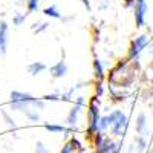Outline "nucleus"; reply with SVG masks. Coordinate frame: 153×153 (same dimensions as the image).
Segmentation results:
<instances>
[{
	"label": "nucleus",
	"mask_w": 153,
	"mask_h": 153,
	"mask_svg": "<svg viewBox=\"0 0 153 153\" xmlns=\"http://www.w3.org/2000/svg\"><path fill=\"white\" fill-rule=\"evenodd\" d=\"M139 74V60L132 61L127 57L120 58L112 68L107 71V84L118 86V87H127L130 89Z\"/></svg>",
	"instance_id": "obj_1"
},
{
	"label": "nucleus",
	"mask_w": 153,
	"mask_h": 153,
	"mask_svg": "<svg viewBox=\"0 0 153 153\" xmlns=\"http://www.w3.org/2000/svg\"><path fill=\"white\" fill-rule=\"evenodd\" d=\"M29 107L42 112L46 109V101L43 98H35L34 95L23 91H12L9 95V109L12 112H25Z\"/></svg>",
	"instance_id": "obj_2"
},
{
	"label": "nucleus",
	"mask_w": 153,
	"mask_h": 153,
	"mask_svg": "<svg viewBox=\"0 0 153 153\" xmlns=\"http://www.w3.org/2000/svg\"><path fill=\"white\" fill-rule=\"evenodd\" d=\"M101 118V98L92 95L87 101V107H86V138L91 139L100 132L98 130V123Z\"/></svg>",
	"instance_id": "obj_3"
},
{
	"label": "nucleus",
	"mask_w": 153,
	"mask_h": 153,
	"mask_svg": "<svg viewBox=\"0 0 153 153\" xmlns=\"http://www.w3.org/2000/svg\"><path fill=\"white\" fill-rule=\"evenodd\" d=\"M107 118H109V124H110V135L113 138H124L127 127H129V117L121 110V109H113L110 112H107Z\"/></svg>",
	"instance_id": "obj_4"
},
{
	"label": "nucleus",
	"mask_w": 153,
	"mask_h": 153,
	"mask_svg": "<svg viewBox=\"0 0 153 153\" xmlns=\"http://www.w3.org/2000/svg\"><path fill=\"white\" fill-rule=\"evenodd\" d=\"M87 101L89 98H86L84 95H76L75 100L72 101V107L68 112L66 117V126L71 127V129L76 130L78 129V123H80V117L83 113V109L87 107Z\"/></svg>",
	"instance_id": "obj_5"
},
{
	"label": "nucleus",
	"mask_w": 153,
	"mask_h": 153,
	"mask_svg": "<svg viewBox=\"0 0 153 153\" xmlns=\"http://www.w3.org/2000/svg\"><path fill=\"white\" fill-rule=\"evenodd\" d=\"M150 45V34L147 32H143L136 35L133 40L130 42V46L129 49H127V58L132 60V61H136L139 60V57H141V54L144 52V49H147Z\"/></svg>",
	"instance_id": "obj_6"
},
{
	"label": "nucleus",
	"mask_w": 153,
	"mask_h": 153,
	"mask_svg": "<svg viewBox=\"0 0 153 153\" xmlns=\"http://www.w3.org/2000/svg\"><path fill=\"white\" fill-rule=\"evenodd\" d=\"M132 12H133V20H135L136 28H144L147 22V14H149L147 0H136Z\"/></svg>",
	"instance_id": "obj_7"
},
{
	"label": "nucleus",
	"mask_w": 153,
	"mask_h": 153,
	"mask_svg": "<svg viewBox=\"0 0 153 153\" xmlns=\"http://www.w3.org/2000/svg\"><path fill=\"white\" fill-rule=\"evenodd\" d=\"M107 94H109V98L112 103H124V101L132 95L130 89L127 87H118V86H112V84H107Z\"/></svg>",
	"instance_id": "obj_8"
},
{
	"label": "nucleus",
	"mask_w": 153,
	"mask_h": 153,
	"mask_svg": "<svg viewBox=\"0 0 153 153\" xmlns=\"http://www.w3.org/2000/svg\"><path fill=\"white\" fill-rule=\"evenodd\" d=\"M110 65L106 63L104 60L98 58L97 55L94 57L92 61V74H94V81H106L107 78V68ZM112 68V66H110Z\"/></svg>",
	"instance_id": "obj_9"
},
{
	"label": "nucleus",
	"mask_w": 153,
	"mask_h": 153,
	"mask_svg": "<svg viewBox=\"0 0 153 153\" xmlns=\"http://www.w3.org/2000/svg\"><path fill=\"white\" fill-rule=\"evenodd\" d=\"M68 71H69V68H68L66 60L61 58L49 68V75H51V78H54V80H61V78L66 76Z\"/></svg>",
	"instance_id": "obj_10"
},
{
	"label": "nucleus",
	"mask_w": 153,
	"mask_h": 153,
	"mask_svg": "<svg viewBox=\"0 0 153 153\" xmlns=\"http://www.w3.org/2000/svg\"><path fill=\"white\" fill-rule=\"evenodd\" d=\"M135 130L138 136L149 138V121H147V115L144 112L138 113V117L135 120Z\"/></svg>",
	"instance_id": "obj_11"
},
{
	"label": "nucleus",
	"mask_w": 153,
	"mask_h": 153,
	"mask_svg": "<svg viewBox=\"0 0 153 153\" xmlns=\"http://www.w3.org/2000/svg\"><path fill=\"white\" fill-rule=\"evenodd\" d=\"M45 130L49 133H65V136H71L75 130L71 127L65 126V124H55V123H46L45 124Z\"/></svg>",
	"instance_id": "obj_12"
},
{
	"label": "nucleus",
	"mask_w": 153,
	"mask_h": 153,
	"mask_svg": "<svg viewBox=\"0 0 153 153\" xmlns=\"http://www.w3.org/2000/svg\"><path fill=\"white\" fill-rule=\"evenodd\" d=\"M9 25L2 20L0 22V51H2V54L5 55L6 51H8V40H9Z\"/></svg>",
	"instance_id": "obj_13"
},
{
	"label": "nucleus",
	"mask_w": 153,
	"mask_h": 153,
	"mask_svg": "<svg viewBox=\"0 0 153 153\" xmlns=\"http://www.w3.org/2000/svg\"><path fill=\"white\" fill-rule=\"evenodd\" d=\"M110 141V136L107 135V133H103V132H98L92 139H91V144H92V147L95 149V152L97 150H101L103 147H106V144Z\"/></svg>",
	"instance_id": "obj_14"
},
{
	"label": "nucleus",
	"mask_w": 153,
	"mask_h": 153,
	"mask_svg": "<svg viewBox=\"0 0 153 153\" xmlns=\"http://www.w3.org/2000/svg\"><path fill=\"white\" fill-rule=\"evenodd\" d=\"M123 150V144L121 141H118V139H112L106 144V147H103L101 150H97L95 153H121Z\"/></svg>",
	"instance_id": "obj_15"
},
{
	"label": "nucleus",
	"mask_w": 153,
	"mask_h": 153,
	"mask_svg": "<svg viewBox=\"0 0 153 153\" xmlns=\"http://www.w3.org/2000/svg\"><path fill=\"white\" fill-rule=\"evenodd\" d=\"M147 141H149V138L136 136L133 144H132L130 153H146V150H147Z\"/></svg>",
	"instance_id": "obj_16"
},
{
	"label": "nucleus",
	"mask_w": 153,
	"mask_h": 153,
	"mask_svg": "<svg viewBox=\"0 0 153 153\" xmlns=\"http://www.w3.org/2000/svg\"><path fill=\"white\" fill-rule=\"evenodd\" d=\"M84 87V83H80V84H76L74 87H69L68 91L65 92H61V101H65V103H72V101L75 100L76 97V91H80V89Z\"/></svg>",
	"instance_id": "obj_17"
},
{
	"label": "nucleus",
	"mask_w": 153,
	"mask_h": 153,
	"mask_svg": "<svg viewBox=\"0 0 153 153\" xmlns=\"http://www.w3.org/2000/svg\"><path fill=\"white\" fill-rule=\"evenodd\" d=\"M43 14L49 19H54V20H61L63 19V12L57 5H49L46 8H43Z\"/></svg>",
	"instance_id": "obj_18"
},
{
	"label": "nucleus",
	"mask_w": 153,
	"mask_h": 153,
	"mask_svg": "<svg viewBox=\"0 0 153 153\" xmlns=\"http://www.w3.org/2000/svg\"><path fill=\"white\" fill-rule=\"evenodd\" d=\"M46 71V65L43 61H32L31 65L28 66V74L32 75V76H37V75H40Z\"/></svg>",
	"instance_id": "obj_19"
},
{
	"label": "nucleus",
	"mask_w": 153,
	"mask_h": 153,
	"mask_svg": "<svg viewBox=\"0 0 153 153\" xmlns=\"http://www.w3.org/2000/svg\"><path fill=\"white\" fill-rule=\"evenodd\" d=\"M49 29V22H45V20H38L35 23H32V26H31V31L38 35V34H43Z\"/></svg>",
	"instance_id": "obj_20"
},
{
	"label": "nucleus",
	"mask_w": 153,
	"mask_h": 153,
	"mask_svg": "<svg viewBox=\"0 0 153 153\" xmlns=\"http://www.w3.org/2000/svg\"><path fill=\"white\" fill-rule=\"evenodd\" d=\"M107 94L106 81H94V95L98 98H103Z\"/></svg>",
	"instance_id": "obj_21"
},
{
	"label": "nucleus",
	"mask_w": 153,
	"mask_h": 153,
	"mask_svg": "<svg viewBox=\"0 0 153 153\" xmlns=\"http://www.w3.org/2000/svg\"><path fill=\"white\" fill-rule=\"evenodd\" d=\"M23 115H25V117H26V120L31 121V123H38V121H40V112H38L37 109H34V107L26 109V110L23 112Z\"/></svg>",
	"instance_id": "obj_22"
},
{
	"label": "nucleus",
	"mask_w": 153,
	"mask_h": 153,
	"mask_svg": "<svg viewBox=\"0 0 153 153\" xmlns=\"http://www.w3.org/2000/svg\"><path fill=\"white\" fill-rule=\"evenodd\" d=\"M28 19V12H16L14 16H12V25H14L16 28H20L22 25H25Z\"/></svg>",
	"instance_id": "obj_23"
},
{
	"label": "nucleus",
	"mask_w": 153,
	"mask_h": 153,
	"mask_svg": "<svg viewBox=\"0 0 153 153\" xmlns=\"http://www.w3.org/2000/svg\"><path fill=\"white\" fill-rule=\"evenodd\" d=\"M2 118H3L5 124L9 127L11 130H16V129H17V123H16V120H14V118H12V115H11V113H8V112L2 110Z\"/></svg>",
	"instance_id": "obj_24"
},
{
	"label": "nucleus",
	"mask_w": 153,
	"mask_h": 153,
	"mask_svg": "<svg viewBox=\"0 0 153 153\" xmlns=\"http://www.w3.org/2000/svg\"><path fill=\"white\" fill-rule=\"evenodd\" d=\"M42 6V0H28L26 2V12L28 14H34L40 9Z\"/></svg>",
	"instance_id": "obj_25"
},
{
	"label": "nucleus",
	"mask_w": 153,
	"mask_h": 153,
	"mask_svg": "<svg viewBox=\"0 0 153 153\" xmlns=\"http://www.w3.org/2000/svg\"><path fill=\"white\" fill-rule=\"evenodd\" d=\"M46 103H52V101H61V94L60 92H52V94H46L45 97H42Z\"/></svg>",
	"instance_id": "obj_26"
},
{
	"label": "nucleus",
	"mask_w": 153,
	"mask_h": 153,
	"mask_svg": "<svg viewBox=\"0 0 153 153\" xmlns=\"http://www.w3.org/2000/svg\"><path fill=\"white\" fill-rule=\"evenodd\" d=\"M35 153H52V152L49 150V147L45 143L37 141V144H35Z\"/></svg>",
	"instance_id": "obj_27"
},
{
	"label": "nucleus",
	"mask_w": 153,
	"mask_h": 153,
	"mask_svg": "<svg viewBox=\"0 0 153 153\" xmlns=\"http://www.w3.org/2000/svg\"><path fill=\"white\" fill-rule=\"evenodd\" d=\"M110 8V0H98V3H97V9L100 12H104Z\"/></svg>",
	"instance_id": "obj_28"
},
{
	"label": "nucleus",
	"mask_w": 153,
	"mask_h": 153,
	"mask_svg": "<svg viewBox=\"0 0 153 153\" xmlns=\"http://www.w3.org/2000/svg\"><path fill=\"white\" fill-rule=\"evenodd\" d=\"M60 153H75V149L72 147V144L68 141L65 146L61 147V150H60Z\"/></svg>",
	"instance_id": "obj_29"
},
{
	"label": "nucleus",
	"mask_w": 153,
	"mask_h": 153,
	"mask_svg": "<svg viewBox=\"0 0 153 153\" xmlns=\"http://www.w3.org/2000/svg\"><path fill=\"white\" fill-rule=\"evenodd\" d=\"M123 2H124V8L126 9H133L135 8V3H136V0H123Z\"/></svg>",
	"instance_id": "obj_30"
},
{
	"label": "nucleus",
	"mask_w": 153,
	"mask_h": 153,
	"mask_svg": "<svg viewBox=\"0 0 153 153\" xmlns=\"http://www.w3.org/2000/svg\"><path fill=\"white\" fill-rule=\"evenodd\" d=\"M80 2H81V5H83L87 11L92 9V0H80Z\"/></svg>",
	"instance_id": "obj_31"
},
{
	"label": "nucleus",
	"mask_w": 153,
	"mask_h": 153,
	"mask_svg": "<svg viewBox=\"0 0 153 153\" xmlns=\"http://www.w3.org/2000/svg\"><path fill=\"white\" fill-rule=\"evenodd\" d=\"M147 72H149V76L150 78H153V61L149 63V66H147Z\"/></svg>",
	"instance_id": "obj_32"
},
{
	"label": "nucleus",
	"mask_w": 153,
	"mask_h": 153,
	"mask_svg": "<svg viewBox=\"0 0 153 153\" xmlns=\"http://www.w3.org/2000/svg\"><path fill=\"white\" fill-rule=\"evenodd\" d=\"M147 52H149V55L153 57V42H150V45H149V48H147Z\"/></svg>",
	"instance_id": "obj_33"
},
{
	"label": "nucleus",
	"mask_w": 153,
	"mask_h": 153,
	"mask_svg": "<svg viewBox=\"0 0 153 153\" xmlns=\"http://www.w3.org/2000/svg\"><path fill=\"white\" fill-rule=\"evenodd\" d=\"M17 2H19L20 5H26V2H28V0H17Z\"/></svg>",
	"instance_id": "obj_34"
},
{
	"label": "nucleus",
	"mask_w": 153,
	"mask_h": 153,
	"mask_svg": "<svg viewBox=\"0 0 153 153\" xmlns=\"http://www.w3.org/2000/svg\"><path fill=\"white\" fill-rule=\"evenodd\" d=\"M2 55H3V54H2V51H0V58H2Z\"/></svg>",
	"instance_id": "obj_35"
},
{
	"label": "nucleus",
	"mask_w": 153,
	"mask_h": 153,
	"mask_svg": "<svg viewBox=\"0 0 153 153\" xmlns=\"http://www.w3.org/2000/svg\"><path fill=\"white\" fill-rule=\"evenodd\" d=\"M152 153H153V149H152Z\"/></svg>",
	"instance_id": "obj_36"
}]
</instances>
